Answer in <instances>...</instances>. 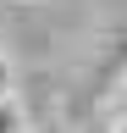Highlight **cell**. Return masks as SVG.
<instances>
[{
    "mask_svg": "<svg viewBox=\"0 0 127 133\" xmlns=\"http://www.w3.org/2000/svg\"><path fill=\"white\" fill-rule=\"evenodd\" d=\"M0 133H28V116L11 94H0Z\"/></svg>",
    "mask_w": 127,
    "mask_h": 133,
    "instance_id": "cell-1",
    "label": "cell"
},
{
    "mask_svg": "<svg viewBox=\"0 0 127 133\" xmlns=\"http://www.w3.org/2000/svg\"><path fill=\"white\" fill-rule=\"evenodd\" d=\"M11 83H17V72H11V61L0 56V94H11Z\"/></svg>",
    "mask_w": 127,
    "mask_h": 133,
    "instance_id": "cell-2",
    "label": "cell"
},
{
    "mask_svg": "<svg viewBox=\"0 0 127 133\" xmlns=\"http://www.w3.org/2000/svg\"><path fill=\"white\" fill-rule=\"evenodd\" d=\"M116 116H127V78H122V94H116Z\"/></svg>",
    "mask_w": 127,
    "mask_h": 133,
    "instance_id": "cell-3",
    "label": "cell"
},
{
    "mask_svg": "<svg viewBox=\"0 0 127 133\" xmlns=\"http://www.w3.org/2000/svg\"><path fill=\"white\" fill-rule=\"evenodd\" d=\"M110 133H127V116H116V122H110Z\"/></svg>",
    "mask_w": 127,
    "mask_h": 133,
    "instance_id": "cell-4",
    "label": "cell"
},
{
    "mask_svg": "<svg viewBox=\"0 0 127 133\" xmlns=\"http://www.w3.org/2000/svg\"><path fill=\"white\" fill-rule=\"evenodd\" d=\"M39 133H66V128H61V122H44V128H39Z\"/></svg>",
    "mask_w": 127,
    "mask_h": 133,
    "instance_id": "cell-5",
    "label": "cell"
},
{
    "mask_svg": "<svg viewBox=\"0 0 127 133\" xmlns=\"http://www.w3.org/2000/svg\"><path fill=\"white\" fill-rule=\"evenodd\" d=\"M83 133H110V122H94V128H83Z\"/></svg>",
    "mask_w": 127,
    "mask_h": 133,
    "instance_id": "cell-6",
    "label": "cell"
}]
</instances>
